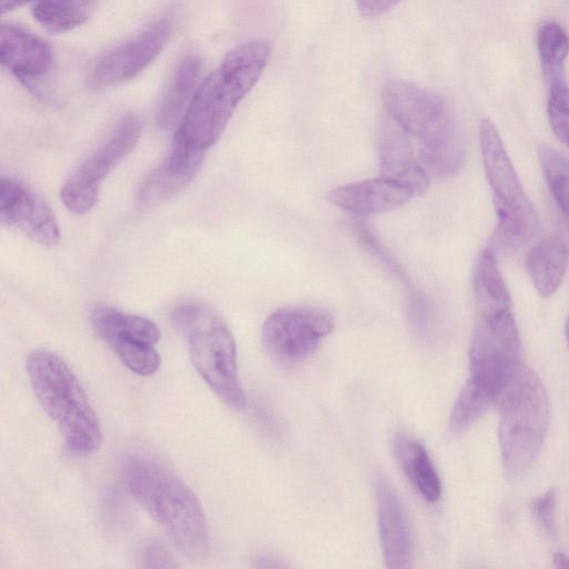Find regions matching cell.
Returning a JSON list of instances; mask_svg holds the SVG:
<instances>
[{"instance_id": "cell-4", "label": "cell", "mask_w": 569, "mask_h": 569, "mask_svg": "<svg viewBox=\"0 0 569 569\" xmlns=\"http://www.w3.org/2000/svg\"><path fill=\"white\" fill-rule=\"evenodd\" d=\"M30 386L44 412L58 426L67 449L77 456L94 452L102 430L84 389L57 353L31 351L26 360Z\"/></svg>"}, {"instance_id": "cell-2", "label": "cell", "mask_w": 569, "mask_h": 569, "mask_svg": "<svg viewBox=\"0 0 569 569\" xmlns=\"http://www.w3.org/2000/svg\"><path fill=\"white\" fill-rule=\"evenodd\" d=\"M124 487L179 551L192 561L210 551L209 530L194 492L158 462L129 456L121 466Z\"/></svg>"}, {"instance_id": "cell-23", "label": "cell", "mask_w": 569, "mask_h": 569, "mask_svg": "<svg viewBox=\"0 0 569 569\" xmlns=\"http://www.w3.org/2000/svg\"><path fill=\"white\" fill-rule=\"evenodd\" d=\"M537 48L547 82L563 77V63L569 54V36L556 22L543 23L537 33Z\"/></svg>"}, {"instance_id": "cell-14", "label": "cell", "mask_w": 569, "mask_h": 569, "mask_svg": "<svg viewBox=\"0 0 569 569\" xmlns=\"http://www.w3.org/2000/svg\"><path fill=\"white\" fill-rule=\"evenodd\" d=\"M379 177L400 183L416 194L427 191L430 177L415 156L411 136L386 117L378 133Z\"/></svg>"}, {"instance_id": "cell-32", "label": "cell", "mask_w": 569, "mask_h": 569, "mask_svg": "<svg viewBox=\"0 0 569 569\" xmlns=\"http://www.w3.org/2000/svg\"><path fill=\"white\" fill-rule=\"evenodd\" d=\"M566 338H567V342H568V347H569V316L566 321Z\"/></svg>"}, {"instance_id": "cell-1", "label": "cell", "mask_w": 569, "mask_h": 569, "mask_svg": "<svg viewBox=\"0 0 569 569\" xmlns=\"http://www.w3.org/2000/svg\"><path fill=\"white\" fill-rule=\"evenodd\" d=\"M270 57L264 40H251L229 51L197 88L172 146L204 152L221 137L240 101L258 82Z\"/></svg>"}, {"instance_id": "cell-27", "label": "cell", "mask_w": 569, "mask_h": 569, "mask_svg": "<svg viewBox=\"0 0 569 569\" xmlns=\"http://www.w3.org/2000/svg\"><path fill=\"white\" fill-rule=\"evenodd\" d=\"M531 511L539 525L549 533L555 531L556 492L549 489L531 503Z\"/></svg>"}, {"instance_id": "cell-22", "label": "cell", "mask_w": 569, "mask_h": 569, "mask_svg": "<svg viewBox=\"0 0 569 569\" xmlns=\"http://www.w3.org/2000/svg\"><path fill=\"white\" fill-rule=\"evenodd\" d=\"M98 0H39L33 7L34 19L48 31L62 33L84 23Z\"/></svg>"}, {"instance_id": "cell-26", "label": "cell", "mask_w": 569, "mask_h": 569, "mask_svg": "<svg viewBox=\"0 0 569 569\" xmlns=\"http://www.w3.org/2000/svg\"><path fill=\"white\" fill-rule=\"evenodd\" d=\"M548 83L547 114L555 136L569 147V86L565 76Z\"/></svg>"}, {"instance_id": "cell-19", "label": "cell", "mask_w": 569, "mask_h": 569, "mask_svg": "<svg viewBox=\"0 0 569 569\" xmlns=\"http://www.w3.org/2000/svg\"><path fill=\"white\" fill-rule=\"evenodd\" d=\"M568 261V246L557 236L541 240L529 250L526 269L541 297H550L559 289L567 272Z\"/></svg>"}, {"instance_id": "cell-17", "label": "cell", "mask_w": 569, "mask_h": 569, "mask_svg": "<svg viewBox=\"0 0 569 569\" xmlns=\"http://www.w3.org/2000/svg\"><path fill=\"white\" fill-rule=\"evenodd\" d=\"M415 196L410 188L378 177L337 187L327 199L355 216L368 217L397 209Z\"/></svg>"}, {"instance_id": "cell-10", "label": "cell", "mask_w": 569, "mask_h": 569, "mask_svg": "<svg viewBox=\"0 0 569 569\" xmlns=\"http://www.w3.org/2000/svg\"><path fill=\"white\" fill-rule=\"evenodd\" d=\"M90 321L96 333L130 371L143 377L158 371L161 360L154 346L160 331L153 321L106 305L92 309Z\"/></svg>"}, {"instance_id": "cell-20", "label": "cell", "mask_w": 569, "mask_h": 569, "mask_svg": "<svg viewBox=\"0 0 569 569\" xmlns=\"http://www.w3.org/2000/svg\"><path fill=\"white\" fill-rule=\"evenodd\" d=\"M393 448L400 468L415 489L428 502L438 501L441 480L423 445L407 433H399Z\"/></svg>"}, {"instance_id": "cell-9", "label": "cell", "mask_w": 569, "mask_h": 569, "mask_svg": "<svg viewBox=\"0 0 569 569\" xmlns=\"http://www.w3.org/2000/svg\"><path fill=\"white\" fill-rule=\"evenodd\" d=\"M141 123L133 113L123 116L108 138L68 177L60 190L64 207L76 214L90 211L109 172L139 141Z\"/></svg>"}, {"instance_id": "cell-7", "label": "cell", "mask_w": 569, "mask_h": 569, "mask_svg": "<svg viewBox=\"0 0 569 569\" xmlns=\"http://www.w3.org/2000/svg\"><path fill=\"white\" fill-rule=\"evenodd\" d=\"M481 159L493 193L500 233L521 243L539 230V216L510 161L498 129L489 119L479 126Z\"/></svg>"}, {"instance_id": "cell-3", "label": "cell", "mask_w": 569, "mask_h": 569, "mask_svg": "<svg viewBox=\"0 0 569 569\" xmlns=\"http://www.w3.org/2000/svg\"><path fill=\"white\" fill-rule=\"evenodd\" d=\"M381 99L387 117L420 141L418 159L430 178L448 179L460 171L463 138L440 96L393 79L385 83Z\"/></svg>"}, {"instance_id": "cell-6", "label": "cell", "mask_w": 569, "mask_h": 569, "mask_svg": "<svg viewBox=\"0 0 569 569\" xmlns=\"http://www.w3.org/2000/svg\"><path fill=\"white\" fill-rule=\"evenodd\" d=\"M172 321L188 343L190 359L210 389L230 408L242 410L246 395L240 383L233 336L211 307L188 301L172 312Z\"/></svg>"}, {"instance_id": "cell-11", "label": "cell", "mask_w": 569, "mask_h": 569, "mask_svg": "<svg viewBox=\"0 0 569 569\" xmlns=\"http://www.w3.org/2000/svg\"><path fill=\"white\" fill-rule=\"evenodd\" d=\"M333 329V319L312 307H286L272 312L262 326V343L278 362L293 365L311 356Z\"/></svg>"}, {"instance_id": "cell-29", "label": "cell", "mask_w": 569, "mask_h": 569, "mask_svg": "<svg viewBox=\"0 0 569 569\" xmlns=\"http://www.w3.org/2000/svg\"><path fill=\"white\" fill-rule=\"evenodd\" d=\"M147 567H172L176 566L171 556L157 543L149 545L142 556Z\"/></svg>"}, {"instance_id": "cell-15", "label": "cell", "mask_w": 569, "mask_h": 569, "mask_svg": "<svg viewBox=\"0 0 569 569\" xmlns=\"http://www.w3.org/2000/svg\"><path fill=\"white\" fill-rule=\"evenodd\" d=\"M378 523L386 566L409 568L413 558V540L403 505L385 478L376 480Z\"/></svg>"}, {"instance_id": "cell-28", "label": "cell", "mask_w": 569, "mask_h": 569, "mask_svg": "<svg viewBox=\"0 0 569 569\" xmlns=\"http://www.w3.org/2000/svg\"><path fill=\"white\" fill-rule=\"evenodd\" d=\"M359 13L366 19L383 16L396 7L401 0H355Z\"/></svg>"}, {"instance_id": "cell-25", "label": "cell", "mask_w": 569, "mask_h": 569, "mask_svg": "<svg viewBox=\"0 0 569 569\" xmlns=\"http://www.w3.org/2000/svg\"><path fill=\"white\" fill-rule=\"evenodd\" d=\"M493 403L492 399L468 379L450 415L449 429L461 433L471 427Z\"/></svg>"}, {"instance_id": "cell-5", "label": "cell", "mask_w": 569, "mask_h": 569, "mask_svg": "<svg viewBox=\"0 0 569 569\" xmlns=\"http://www.w3.org/2000/svg\"><path fill=\"white\" fill-rule=\"evenodd\" d=\"M499 446L506 477H526L543 446L549 423V400L541 379L522 365L499 399Z\"/></svg>"}, {"instance_id": "cell-8", "label": "cell", "mask_w": 569, "mask_h": 569, "mask_svg": "<svg viewBox=\"0 0 569 569\" xmlns=\"http://www.w3.org/2000/svg\"><path fill=\"white\" fill-rule=\"evenodd\" d=\"M469 363V380L493 402L499 401L522 367L521 341L512 308L477 313Z\"/></svg>"}, {"instance_id": "cell-31", "label": "cell", "mask_w": 569, "mask_h": 569, "mask_svg": "<svg viewBox=\"0 0 569 569\" xmlns=\"http://www.w3.org/2000/svg\"><path fill=\"white\" fill-rule=\"evenodd\" d=\"M553 566L556 568L569 569V558L562 552H557L553 555Z\"/></svg>"}, {"instance_id": "cell-13", "label": "cell", "mask_w": 569, "mask_h": 569, "mask_svg": "<svg viewBox=\"0 0 569 569\" xmlns=\"http://www.w3.org/2000/svg\"><path fill=\"white\" fill-rule=\"evenodd\" d=\"M0 220L42 246L60 241L59 224L48 203L24 183L11 178L0 180Z\"/></svg>"}, {"instance_id": "cell-30", "label": "cell", "mask_w": 569, "mask_h": 569, "mask_svg": "<svg viewBox=\"0 0 569 569\" xmlns=\"http://www.w3.org/2000/svg\"><path fill=\"white\" fill-rule=\"evenodd\" d=\"M36 0H1L0 9L2 13L12 11L16 8H20L27 3L33 2ZM39 1V0H37Z\"/></svg>"}, {"instance_id": "cell-21", "label": "cell", "mask_w": 569, "mask_h": 569, "mask_svg": "<svg viewBox=\"0 0 569 569\" xmlns=\"http://www.w3.org/2000/svg\"><path fill=\"white\" fill-rule=\"evenodd\" d=\"M201 61L196 56L183 58L173 71L157 111V123L162 129L178 126L197 88Z\"/></svg>"}, {"instance_id": "cell-24", "label": "cell", "mask_w": 569, "mask_h": 569, "mask_svg": "<svg viewBox=\"0 0 569 569\" xmlns=\"http://www.w3.org/2000/svg\"><path fill=\"white\" fill-rule=\"evenodd\" d=\"M539 160L550 193L569 226V160L548 146L539 148Z\"/></svg>"}, {"instance_id": "cell-16", "label": "cell", "mask_w": 569, "mask_h": 569, "mask_svg": "<svg viewBox=\"0 0 569 569\" xmlns=\"http://www.w3.org/2000/svg\"><path fill=\"white\" fill-rule=\"evenodd\" d=\"M0 60L20 82L33 89L36 81L50 72L53 52L47 41L28 30L14 24H2Z\"/></svg>"}, {"instance_id": "cell-18", "label": "cell", "mask_w": 569, "mask_h": 569, "mask_svg": "<svg viewBox=\"0 0 569 569\" xmlns=\"http://www.w3.org/2000/svg\"><path fill=\"white\" fill-rule=\"evenodd\" d=\"M203 158L204 152L172 146L167 158L140 183L137 192L138 201L149 207L172 198L194 178Z\"/></svg>"}, {"instance_id": "cell-12", "label": "cell", "mask_w": 569, "mask_h": 569, "mask_svg": "<svg viewBox=\"0 0 569 569\" xmlns=\"http://www.w3.org/2000/svg\"><path fill=\"white\" fill-rule=\"evenodd\" d=\"M173 27L171 17H162L103 54L93 66L89 86L104 89L141 73L160 54Z\"/></svg>"}]
</instances>
